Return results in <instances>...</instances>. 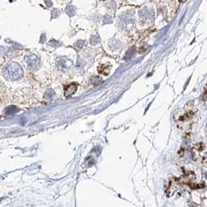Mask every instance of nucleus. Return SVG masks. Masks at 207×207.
<instances>
[{
	"mask_svg": "<svg viewBox=\"0 0 207 207\" xmlns=\"http://www.w3.org/2000/svg\"><path fill=\"white\" fill-rule=\"evenodd\" d=\"M77 87L75 85H70L69 87H67L66 90H65V95L66 96H70V95H72L73 93H74V92L76 91Z\"/></svg>",
	"mask_w": 207,
	"mask_h": 207,
	"instance_id": "f03ea898",
	"label": "nucleus"
},
{
	"mask_svg": "<svg viewBox=\"0 0 207 207\" xmlns=\"http://www.w3.org/2000/svg\"><path fill=\"white\" fill-rule=\"evenodd\" d=\"M6 76L11 79H15L20 78L22 76L23 72H22L21 67L18 64L11 63L6 69Z\"/></svg>",
	"mask_w": 207,
	"mask_h": 207,
	"instance_id": "f257e3e1",
	"label": "nucleus"
}]
</instances>
